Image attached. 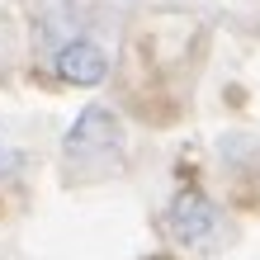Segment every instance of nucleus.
Masks as SVG:
<instances>
[{"label":"nucleus","mask_w":260,"mask_h":260,"mask_svg":"<svg viewBox=\"0 0 260 260\" xmlns=\"http://www.w3.org/2000/svg\"><path fill=\"white\" fill-rule=\"evenodd\" d=\"M166 227H171V237L180 241V246H189V251H213L222 241V232H227L218 204H213L208 194H199V189H180L171 199Z\"/></svg>","instance_id":"nucleus-1"},{"label":"nucleus","mask_w":260,"mask_h":260,"mask_svg":"<svg viewBox=\"0 0 260 260\" xmlns=\"http://www.w3.org/2000/svg\"><path fill=\"white\" fill-rule=\"evenodd\" d=\"M14 166H19V151H10L5 142H0V175H10Z\"/></svg>","instance_id":"nucleus-4"},{"label":"nucleus","mask_w":260,"mask_h":260,"mask_svg":"<svg viewBox=\"0 0 260 260\" xmlns=\"http://www.w3.org/2000/svg\"><path fill=\"white\" fill-rule=\"evenodd\" d=\"M118 147V118L104 109V104H90V109L76 118V128L67 133V156L71 161H95L100 151H114Z\"/></svg>","instance_id":"nucleus-3"},{"label":"nucleus","mask_w":260,"mask_h":260,"mask_svg":"<svg viewBox=\"0 0 260 260\" xmlns=\"http://www.w3.org/2000/svg\"><path fill=\"white\" fill-rule=\"evenodd\" d=\"M52 71H57V81H67L76 90H95L109 76V52L90 38H71L52 52Z\"/></svg>","instance_id":"nucleus-2"}]
</instances>
